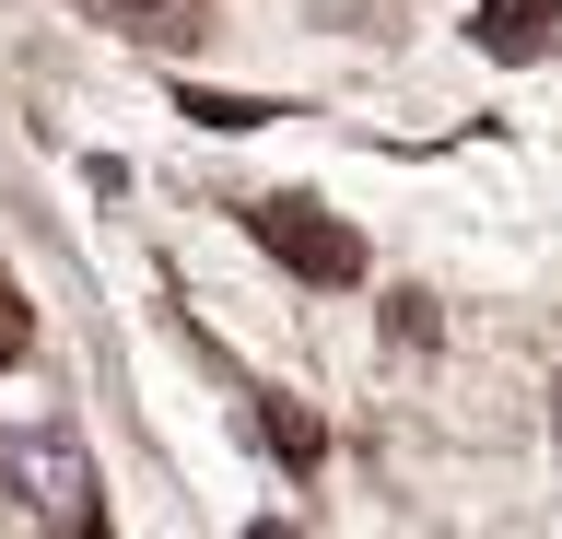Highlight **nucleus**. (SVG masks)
<instances>
[{
	"label": "nucleus",
	"mask_w": 562,
	"mask_h": 539,
	"mask_svg": "<svg viewBox=\"0 0 562 539\" xmlns=\"http://www.w3.org/2000/svg\"><path fill=\"white\" fill-rule=\"evenodd\" d=\"M258 235H270V247L293 258V270H316V282H351V270H363V247H351L340 223L316 235V223H293V200H270V212H258Z\"/></svg>",
	"instance_id": "obj_1"
},
{
	"label": "nucleus",
	"mask_w": 562,
	"mask_h": 539,
	"mask_svg": "<svg viewBox=\"0 0 562 539\" xmlns=\"http://www.w3.org/2000/svg\"><path fill=\"white\" fill-rule=\"evenodd\" d=\"M481 36L504 47V59H539V47H551V0H492Z\"/></svg>",
	"instance_id": "obj_2"
},
{
	"label": "nucleus",
	"mask_w": 562,
	"mask_h": 539,
	"mask_svg": "<svg viewBox=\"0 0 562 539\" xmlns=\"http://www.w3.org/2000/svg\"><path fill=\"white\" fill-rule=\"evenodd\" d=\"M130 12H153V0H130Z\"/></svg>",
	"instance_id": "obj_3"
}]
</instances>
